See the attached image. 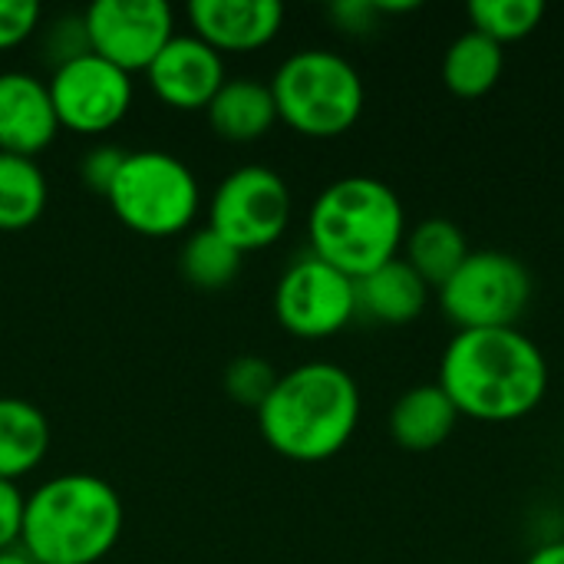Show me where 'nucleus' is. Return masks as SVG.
Here are the masks:
<instances>
[{
	"mask_svg": "<svg viewBox=\"0 0 564 564\" xmlns=\"http://www.w3.org/2000/svg\"><path fill=\"white\" fill-rule=\"evenodd\" d=\"M549 360L519 327L456 330L440 357L436 383L459 416L479 423H516L549 397Z\"/></svg>",
	"mask_w": 564,
	"mask_h": 564,
	"instance_id": "1",
	"label": "nucleus"
},
{
	"mask_svg": "<svg viewBox=\"0 0 564 564\" xmlns=\"http://www.w3.org/2000/svg\"><path fill=\"white\" fill-rule=\"evenodd\" d=\"M364 397L350 370L307 360L278 377L258 410L264 443L291 463H327L347 449L360 426Z\"/></svg>",
	"mask_w": 564,
	"mask_h": 564,
	"instance_id": "2",
	"label": "nucleus"
},
{
	"mask_svg": "<svg viewBox=\"0 0 564 564\" xmlns=\"http://www.w3.org/2000/svg\"><path fill=\"white\" fill-rule=\"evenodd\" d=\"M119 492L93 473H63L23 502L20 552L33 564H96L122 535Z\"/></svg>",
	"mask_w": 564,
	"mask_h": 564,
	"instance_id": "3",
	"label": "nucleus"
},
{
	"mask_svg": "<svg viewBox=\"0 0 564 564\" xmlns=\"http://www.w3.org/2000/svg\"><path fill=\"white\" fill-rule=\"evenodd\" d=\"M311 254L364 278L400 258L406 238V212L393 185L373 175H344L321 188L307 212Z\"/></svg>",
	"mask_w": 564,
	"mask_h": 564,
	"instance_id": "4",
	"label": "nucleus"
},
{
	"mask_svg": "<svg viewBox=\"0 0 564 564\" xmlns=\"http://www.w3.org/2000/svg\"><path fill=\"white\" fill-rule=\"evenodd\" d=\"M278 122L307 139H337L350 132L367 106L360 69L324 46L291 53L271 76Z\"/></svg>",
	"mask_w": 564,
	"mask_h": 564,
	"instance_id": "5",
	"label": "nucleus"
},
{
	"mask_svg": "<svg viewBox=\"0 0 564 564\" xmlns=\"http://www.w3.org/2000/svg\"><path fill=\"white\" fill-rule=\"evenodd\" d=\"M106 202L129 231L145 238H172L198 218L202 188L195 172L178 155L139 149L126 155Z\"/></svg>",
	"mask_w": 564,
	"mask_h": 564,
	"instance_id": "6",
	"label": "nucleus"
},
{
	"mask_svg": "<svg viewBox=\"0 0 564 564\" xmlns=\"http://www.w3.org/2000/svg\"><path fill=\"white\" fill-rule=\"evenodd\" d=\"M436 297L456 330L519 327L532 301V271L509 251H469Z\"/></svg>",
	"mask_w": 564,
	"mask_h": 564,
	"instance_id": "7",
	"label": "nucleus"
},
{
	"mask_svg": "<svg viewBox=\"0 0 564 564\" xmlns=\"http://www.w3.org/2000/svg\"><path fill=\"white\" fill-rule=\"evenodd\" d=\"M294 212L291 185L268 165H241L228 172L208 208V228L235 251H261L284 238Z\"/></svg>",
	"mask_w": 564,
	"mask_h": 564,
	"instance_id": "8",
	"label": "nucleus"
},
{
	"mask_svg": "<svg viewBox=\"0 0 564 564\" xmlns=\"http://www.w3.org/2000/svg\"><path fill=\"white\" fill-rule=\"evenodd\" d=\"M274 317L301 340L334 337L357 317V281L307 251L278 278Z\"/></svg>",
	"mask_w": 564,
	"mask_h": 564,
	"instance_id": "9",
	"label": "nucleus"
},
{
	"mask_svg": "<svg viewBox=\"0 0 564 564\" xmlns=\"http://www.w3.org/2000/svg\"><path fill=\"white\" fill-rule=\"evenodd\" d=\"M89 53L122 73H145L175 36V10L165 0H96L83 10Z\"/></svg>",
	"mask_w": 564,
	"mask_h": 564,
	"instance_id": "10",
	"label": "nucleus"
},
{
	"mask_svg": "<svg viewBox=\"0 0 564 564\" xmlns=\"http://www.w3.org/2000/svg\"><path fill=\"white\" fill-rule=\"evenodd\" d=\"M46 89L59 129L83 135L116 129L132 109V76L99 59L96 53H83L76 59L59 63L46 79Z\"/></svg>",
	"mask_w": 564,
	"mask_h": 564,
	"instance_id": "11",
	"label": "nucleus"
},
{
	"mask_svg": "<svg viewBox=\"0 0 564 564\" xmlns=\"http://www.w3.org/2000/svg\"><path fill=\"white\" fill-rule=\"evenodd\" d=\"M225 79V56L195 33H175L145 69V83L155 99L178 112L208 109Z\"/></svg>",
	"mask_w": 564,
	"mask_h": 564,
	"instance_id": "12",
	"label": "nucleus"
},
{
	"mask_svg": "<svg viewBox=\"0 0 564 564\" xmlns=\"http://www.w3.org/2000/svg\"><path fill=\"white\" fill-rule=\"evenodd\" d=\"M188 23L198 40L225 53H254L284 26L278 0H192Z\"/></svg>",
	"mask_w": 564,
	"mask_h": 564,
	"instance_id": "13",
	"label": "nucleus"
},
{
	"mask_svg": "<svg viewBox=\"0 0 564 564\" xmlns=\"http://www.w3.org/2000/svg\"><path fill=\"white\" fill-rule=\"evenodd\" d=\"M59 135V119L43 79L23 69L0 73V152L36 159Z\"/></svg>",
	"mask_w": 564,
	"mask_h": 564,
	"instance_id": "14",
	"label": "nucleus"
},
{
	"mask_svg": "<svg viewBox=\"0 0 564 564\" xmlns=\"http://www.w3.org/2000/svg\"><path fill=\"white\" fill-rule=\"evenodd\" d=\"M430 294L433 288L403 258H393L357 278V314L387 327H406L423 317Z\"/></svg>",
	"mask_w": 564,
	"mask_h": 564,
	"instance_id": "15",
	"label": "nucleus"
},
{
	"mask_svg": "<svg viewBox=\"0 0 564 564\" xmlns=\"http://www.w3.org/2000/svg\"><path fill=\"white\" fill-rule=\"evenodd\" d=\"M459 420V410L440 383H416L397 397L387 426L403 453H433L453 436Z\"/></svg>",
	"mask_w": 564,
	"mask_h": 564,
	"instance_id": "16",
	"label": "nucleus"
},
{
	"mask_svg": "<svg viewBox=\"0 0 564 564\" xmlns=\"http://www.w3.org/2000/svg\"><path fill=\"white\" fill-rule=\"evenodd\" d=\"M208 126L225 142H258L278 126V106L271 96V86L251 76L225 79L218 96L205 109Z\"/></svg>",
	"mask_w": 564,
	"mask_h": 564,
	"instance_id": "17",
	"label": "nucleus"
},
{
	"mask_svg": "<svg viewBox=\"0 0 564 564\" xmlns=\"http://www.w3.org/2000/svg\"><path fill=\"white\" fill-rule=\"evenodd\" d=\"M53 430L40 406L20 397H0V479L20 482L50 453Z\"/></svg>",
	"mask_w": 564,
	"mask_h": 564,
	"instance_id": "18",
	"label": "nucleus"
},
{
	"mask_svg": "<svg viewBox=\"0 0 564 564\" xmlns=\"http://www.w3.org/2000/svg\"><path fill=\"white\" fill-rule=\"evenodd\" d=\"M469 238L463 231V225H456L446 215H430L423 221H416L406 238H403V251L400 258L430 284L440 288L453 278V271L469 258Z\"/></svg>",
	"mask_w": 564,
	"mask_h": 564,
	"instance_id": "19",
	"label": "nucleus"
},
{
	"mask_svg": "<svg viewBox=\"0 0 564 564\" xmlns=\"http://www.w3.org/2000/svg\"><path fill=\"white\" fill-rule=\"evenodd\" d=\"M506 73V46L496 40L466 30L459 33L443 56V83L459 99H479L499 86Z\"/></svg>",
	"mask_w": 564,
	"mask_h": 564,
	"instance_id": "20",
	"label": "nucleus"
},
{
	"mask_svg": "<svg viewBox=\"0 0 564 564\" xmlns=\"http://www.w3.org/2000/svg\"><path fill=\"white\" fill-rule=\"evenodd\" d=\"M50 185L36 159L0 152V231H23L46 212Z\"/></svg>",
	"mask_w": 564,
	"mask_h": 564,
	"instance_id": "21",
	"label": "nucleus"
},
{
	"mask_svg": "<svg viewBox=\"0 0 564 564\" xmlns=\"http://www.w3.org/2000/svg\"><path fill=\"white\" fill-rule=\"evenodd\" d=\"M241 258L245 254L235 251L212 228H198L185 238V245L178 251V271L198 291H221L238 278Z\"/></svg>",
	"mask_w": 564,
	"mask_h": 564,
	"instance_id": "22",
	"label": "nucleus"
},
{
	"mask_svg": "<svg viewBox=\"0 0 564 564\" xmlns=\"http://www.w3.org/2000/svg\"><path fill=\"white\" fill-rule=\"evenodd\" d=\"M469 20L476 33L506 46L539 30V23L545 20V3L542 0H473Z\"/></svg>",
	"mask_w": 564,
	"mask_h": 564,
	"instance_id": "23",
	"label": "nucleus"
},
{
	"mask_svg": "<svg viewBox=\"0 0 564 564\" xmlns=\"http://www.w3.org/2000/svg\"><path fill=\"white\" fill-rule=\"evenodd\" d=\"M278 370L271 360L264 357H254V354H245V357H235L228 367H225V393L228 400H235L238 406H248V410H261V403L271 397L274 383H278Z\"/></svg>",
	"mask_w": 564,
	"mask_h": 564,
	"instance_id": "24",
	"label": "nucleus"
},
{
	"mask_svg": "<svg viewBox=\"0 0 564 564\" xmlns=\"http://www.w3.org/2000/svg\"><path fill=\"white\" fill-rule=\"evenodd\" d=\"M126 149H119V145H96V149H89L86 155H83V162H79V178H83V185L93 192V195H109V188H112V182L119 178V169H122V162H126Z\"/></svg>",
	"mask_w": 564,
	"mask_h": 564,
	"instance_id": "25",
	"label": "nucleus"
},
{
	"mask_svg": "<svg viewBox=\"0 0 564 564\" xmlns=\"http://www.w3.org/2000/svg\"><path fill=\"white\" fill-rule=\"evenodd\" d=\"M40 17L43 10L36 0H0V50H13L30 40Z\"/></svg>",
	"mask_w": 564,
	"mask_h": 564,
	"instance_id": "26",
	"label": "nucleus"
},
{
	"mask_svg": "<svg viewBox=\"0 0 564 564\" xmlns=\"http://www.w3.org/2000/svg\"><path fill=\"white\" fill-rule=\"evenodd\" d=\"M23 502L26 496L20 492L17 482L0 479V552L20 549V529H23Z\"/></svg>",
	"mask_w": 564,
	"mask_h": 564,
	"instance_id": "27",
	"label": "nucleus"
},
{
	"mask_svg": "<svg viewBox=\"0 0 564 564\" xmlns=\"http://www.w3.org/2000/svg\"><path fill=\"white\" fill-rule=\"evenodd\" d=\"M330 17L347 33H367L380 20V10H377V0H340L330 7Z\"/></svg>",
	"mask_w": 564,
	"mask_h": 564,
	"instance_id": "28",
	"label": "nucleus"
},
{
	"mask_svg": "<svg viewBox=\"0 0 564 564\" xmlns=\"http://www.w3.org/2000/svg\"><path fill=\"white\" fill-rule=\"evenodd\" d=\"M525 564H564V539L535 545L532 555L525 558Z\"/></svg>",
	"mask_w": 564,
	"mask_h": 564,
	"instance_id": "29",
	"label": "nucleus"
},
{
	"mask_svg": "<svg viewBox=\"0 0 564 564\" xmlns=\"http://www.w3.org/2000/svg\"><path fill=\"white\" fill-rule=\"evenodd\" d=\"M0 564H33L20 549H7V552H0Z\"/></svg>",
	"mask_w": 564,
	"mask_h": 564,
	"instance_id": "30",
	"label": "nucleus"
}]
</instances>
